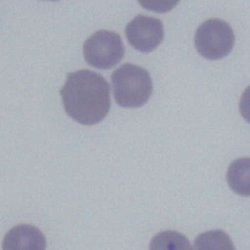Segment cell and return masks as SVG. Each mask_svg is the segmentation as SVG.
<instances>
[{
	"label": "cell",
	"instance_id": "cell-1",
	"mask_svg": "<svg viewBox=\"0 0 250 250\" xmlns=\"http://www.w3.org/2000/svg\"><path fill=\"white\" fill-rule=\"evenodd\" d=\"M60 94L66 114L83 125L101 122L110 108L107 81L88 69L68 73Z\"/></svg>",
	"mask_w": 250,
	"mask_h": 250
},
{
	"label": "cell",
	"instance_id": "cell-2",
	"mask_svg": "<svg viewBox=\"0 0 250 250\" xmlns=\"http://www.w3.org/2000/svg\"><path fill=\"white\" fill-rule=\"evenodd\" d=\"M115 102L123 107H140L152 93V81L147 70L132 63L119 66L111 74Z\"/></svg>",
	"mask_w": 250,
	"mask_h": 250
},
{
	"label": "cell",
	"instance_id": "cell-3",
	"mask_svg": "<svg viewBox=\"0 0 250 250\" xmlns=\"http://www.w3.org/2000/svg\"><path fill=\"white\" fill-rule=\"evenodd\" d=\"M197 52L208 60L228 56L234 46V33L229 23L220 19H210L201 23L194 35Z\"/></svg>",
	"mask_w": 250,
	"mask_h": 250
},
{
	"label": "cell",
	"instance_id": "cell-4",
	"mask_svg": "<svg viewBox=\"0 0 250 250\" xmlns=\"http://www.w3.org/2000/svg\"><path fill=\"white\" fill-rule=\"evenodd\" d=\"M83 55L91 66L107 69L116 65L123 59L124 45L117 33L99 30L84 42Z\"/></svg>",
	"mask_w": 250,
	"mask_h": 250
},
{
	"label": "cell",
	"instance_id": "cell-5",
	"mask_svg": "<svg viewBox=\"0 0 250 250\" xmlns=\"http://www.w3.org/2000/svg\"><path fill=\"white\" fill-rule=\"evenodd\" d=\"M129 44L142 53H149L155 50L164 38L162 21L158 19L138 15L125 29Z\"/></svg>",
	"mask_w": 250,
	"mask_h": 250
},
{
	"label": "cell",
	"instance_id": "cell-6",
	"mask_svg": "<svg viewBox=\"0 0 250 250\" xmlns=\"http://www.w3.org/2000/svg\"><path fill=\"white\" fill-rule=\"evenodd\" d=\"M46 238L34 226L18 225L4 236L2 250H45Z\"/></svg>",
	"mask_w": 250,
	"mask_h": 250
},
{
	"label": "cell",
	"instance_id": "cell-7",
	"mask_svg": "<svg viewBox=\"0 0 250 250\" xmlns=\"http://www.w3.org/2000/svg\"><path fill=\"white\" fill-rule=\"evenodd\" d=\"M227 182L237 194L250 196V158H238L230 163L227 172Z\"/></svg>",
	"mask_w": 250,
	"mask_h": 250
},
{
	"label": "cell",
	"instance_id": "cell-8",
	"mask_svg": "<svg viewBox=\"0 0 250 250\" xmlns=\"http://www.w3.org/2000/svg\"><path fill=\"white\" fill-rule=\"evenodd\" d=\"M193 250H235V248L229 234L222 229H213L199 234L194 239Z\"/></svg>",
	"mask_w": 250,
	"mask_h": 250
},
{
	"label": "cell",
	"instance_id": "cell-9",
	"mask_svg": "<svg viewBox=\"0 0 250 250\" xmlns=\"http://www.w3.org/2000/svg\"><path fill=\"white\" fill-rule=\"evenodd\" d=\"M149 250H192V247L184 234L175 230H165L152 237Z\"/></svg>",
	"mask_w": 250,
	"mask_h": 250
},
{
	"label": "cell",
	"instance_id": "cell-10",
	"mask_svg": "<svg viewBox=\"0 0 250 250\" xmlns=\"http://www.w3.org/2000/svg\"><path fill=\"white\" fill-rule=\"evenodd\" d=\"M140 5L152 12L167 13L177 6L180 0H138Z\"/></svg>",
	"mask_w": 250,
	"mask_h": 250
},
{
	"label": "cell",
	"instance_id": "cell-11",
	"mask_svg": "<svg viewBox=\"0 0 250 250\" xmlns=\"http://www.w3.org/2000/svg\"><path fill=\"white\" fill-rule=\"evenodd\" d=\"M239 110L242 117L250 123V86L244 90L240 98Z\"/></svg>",
	"mask_w": 250,
	"mask_h": 250
},
{
	"label": "cell",
	"instance_id": "cell-12",
	"mask_svg": "<svg viewBox=\"0 0 250 250\" xmlns=\"http://www.w3.org/2000/svg\"><path fill=\"white\" fill-rule=\"evenodd\" d=\"M49 1H58V0H49Z\"/></svg>",
	"mask_w": 250,
	"mask_h": 250
}]
</instances>
